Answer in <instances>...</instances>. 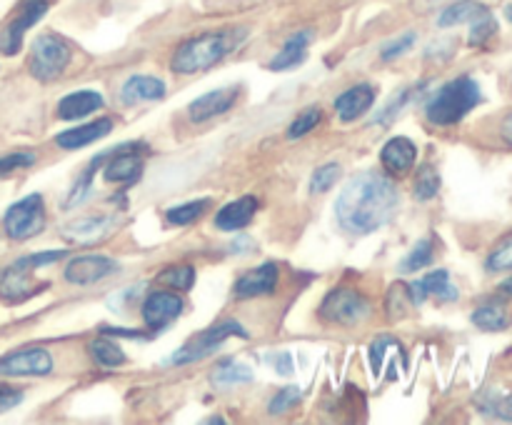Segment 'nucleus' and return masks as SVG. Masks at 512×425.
Instances as JSON below:
<instances>
[{
	"label": "nucleus",
	"mask_w": 512,
	"mask_h": 425,
	"mask_svg": "<svg viewBox=\"0 0 512 425\" xmlns=\"http://www.w3.org/2000/svg\"><path fill=\"white\" fill-rule=\"evenodd\" d=\"M320 318L325 323L343 325V328H355L370 318V303L363 293L353 288H335L325 295L320 303Z\"/></svg>",
	"instance_id": "5"
},
{
	"label": "nucleus",
	"mask_w": 512,
	"mask_h": 425,
	"mask_svg": "<svg viewBox=\"0 0 512 425\" xmlns=\"http://www.w3.org/2000/svg\"><path fill=\"white\" fill-rule=\"evenodd\" d=\"M180 313H183V298L170 290H155L143 303V320L155 333L173 323Z\"/></svg>",
	"instance_id": "13"
},
{
	"label": "nucleus",
	"mask_w": 512,
	"mask_h": 425,
	"mask_svg": "<svg viewBox=\"0 0 512 425\" xmlns=\"http://www.w3.org/2000/svg\"><path fill=\"white\" fill-rule=\"evenodd\" d=\"M488 270H512V235L490 253Z\"/></svg>",
	"instance_id": "38"
},
{
	"label": "nucleus",
	"mask_w": 512,
	"mask_h": 425,
	"mask_svg": "<svg viewBox=\"0 0 512 425\" xmlns=\"http://www.w3.org/2000/svg\"><path fill=\"white\" fill-rule=\"evenodd\" d=\"M395 343H398V340L390 338V335H380V338L373 343V348H370V365H373L375 375H378L380 368H383L385 350H388L390 345H395Z\"/></svg>",
	"instance_id": "42"
},
{
	"label": "nucleus",
	"mask_w": 512,
	"mask_h": 425,
	"mask_svg": "<svg viewBox=\"0 0 512 425\" xmlns=\"http://www.w3.org/2000/svg\"><path fill=\"white\" fill-rule=\"evenodd\" d=\"M320 120H323V110H320L318 105H315V108H305L303 113H300L298 118H295L293 123H290V128H288V138H290V140L303 138V135H308L310 130L318 128Z\"/></svg>",
	"instance_id": "34"
},
{
	"label": "nucleus",
	"mask_w": 512,
	"mask_h": 425,
	"mask_svg": "<svg viewBox=\"0 0 512 425\" xmlns=\"http://www.w3.org/2000/svg\"><path fill=\"white\" fill-rule=\"evenodd\" d=\"M308 43H310V30H300V33L290 35L288 43L283 45V50L275 53V58L270 60V70H288L303 63L305 55H308Z\"/></svg>",
	"instance_id": "24"
},
{
	"label": "nucleus",
	"mask_w": 512,
	"mask_h": 425,
	"mask_svg": "<svg viewBox=\"0 0 512 425\" xmlns=\"http://www.w3.org/2000/svg\"><path fill=\"white\" fill-rule=\"evenodd\" d=\"M485 10L488 8L475 3V0H455V3H450L448 8L438 15V25L440 28H453V25L460 23H473L478 15L485 13Z\"/></svg>",
	"instance_id": "25"
},
{
	"label": "nucleus",
	"mask_w": 512,
	"mask_h": 425,
	"mask_svg": "<svg viewBox=\"0 0 512 425\" xmlns=\"http://www.w3.org/2000/svg\"><path fill=\"white\" fill-rule=\"evenodd\" d=\"M65 255V250H43V253L25 255V258H18L13 265L3 270L0 275V298L5 303H20V300L30 298V295L38 293L43 285L33 283V273L43 265L55 263Z\"/></svg>",
	"instance_id": "4"
},
{
	"label": "nucleus",
	"mask_w": 512,
	"mask_h": 425,
	"mask_svg": "<svg viewBox=\"0 0 512 425\" xmlns=\"http://www.w3.org/2000/svg\"><path fill=\"white\" fill-rule=\"evenodd\" d=\"M208 208H210L208 198L190 200V203H183V205H175V208H170L168 210V220L173 225H188V223H193V220H198L200 215H203Z\"/></svg>",
	"instance_id": "33"
},
{
	"label": "nucleus",
	"mask_w": 512,
	"mask_h": 425,
	"mask_svg": "<svg viewBox=\"0 0 512 425\" xmlns=\"http://www.w3.org/2000/svg\"><path fill=\"white\" fill-rule=\"evenodd\" d=\"M245 38H248V30L243 28L218 30V33H203L198 38H190L175 50L170 68L180 75H195L200 70H208L223 58H228L233 50H238L245 43Z\"/></svg>",
	"instance_id": "2"
},
{
	"label": "nucleus",
	"mask_w": 512,
	"mask_h": 425,
	"mask_svg": "<svg viewBox=\"0 0 512 425\" xmlns=\"http://www.w3.org/2000/svg\"><path fill=\"white\" fill-rule=\"evenodd\" d=\"M505 18H508L510 23H512V3L508 5V8H505Z\"/></svg>",
	"instance_id": "48"
},
{
	"label": "nucleus",
	"mask_w": 512,
	"mask_h": 425,
	"mask_svg": "<svg viewBox=\"0 0 512 425\" xmlns=\"http://www.w3.org/2000/svg\"><path fill=\"white\" fill-rule=\"evenodd\" d=\"M268 363L273 365L275 373H280V375H293V370H295L293 355H290L288 350H278V353H270Z\"/></svg>",
	"instance_id": "43"
},
{
	"label": "nucleus",
	"mask_w": 512,
	"mask_h": 425,
	"mask_svg": "<svg viewBox=\"0 0 512 425\" xmlns=\"http://www.w3.org/2000/svg\"><path fill=\"white\" fill-rule=\"evenodd\" d=\"M53 370V355L45 348H20L0 358L3 378H43Z\"/></svg>",
	"instance_id": "9"
},
{
	"label": "nucleus",
	"mask_w": 512,
	"mask_h": 425,
	"mask_svg": "<svg viewBox=\"0 0 512 425\" xmlns=\"http://www.w3.org/2000/svg\"><path fill=\"white\" fill-rule=\"evenodd\" d=\"M235 100H238V90L235 88L210 90V93L200 95L198 100H193V103L188 105V115L193 123H205V120L228 113L235 105Z\"/></svg>",
	"instance_id": "15"
},
{
	"label": "nucleus",
	"mask_w": 512,
	"mask_h": 425,
	"mask_svg": "<svg viewBox=\"0 0 512 425\" xmlns=\"http://www.w3.org/2000/svg\"><path fill=\"white\" fill-rule=\"evenodd\" d=\"M48 13V0H25L20 5V10L15 13V18L0 33V53L3 55H15L23 45L25 30L33 28L43 15Z\"/></svg>",
	"instance_id": "10"
},
{
	"label": "nucleus",
	"mask_w": 512,
	"mask_h": 425,
	"mask_svg": "<svg viewBox=\"0 0 512 425\" xmlns=\"http://www.w3.org/2000/svg\"><path fill=\"white\" fill-rule=\"evenodd\" d=\"M110 130H113V120L98 118V120H93V123H85V125H78V128H73V130H65V133H60L58 138H55V143L65 150H75V148H83V145L105 138Z\"/></svg>",
	"instance_id": "21"
},
{
	"label": "nucleus",
	"mask_w": 512,
	"mask_h": 425,
	"mask_svg": "<svg viewBox=\"0 0 512 425\" xmlns=\"http://www.w3.org/2000/svg\"><path fill=\"white\" fill-rule=\"evenodd\" d=\"M3 228L8 238L13 240H28L35 238L40 230L45 228V203L43 195L33 193L28 198L18 200L8 208L3 218Z\"/></svg>",
	"instance_id": "7"
},
{
	"label": "nucleus",
	"mask_w": 512,
	"mask_h": 425,
	"mask_svg": "<svg viewBox=\"0 0 512 425\" xmlns=\"http://www.w3.org/2000/svg\"><path fill=\"white\" fill-rule=\"evenodd\" d=\"M400 205V190L380 173H360L340 193L335 203L340 228L353 235H368L383 228Z\"/></svg>",
	"instance_id": "1"
},
{
	"label": "nucleus",
	"mask_w": 512,
	"mask_h": 425,
	"mask_svg": "<svg viewBox=\"0 0 512 425\" xmlns=\"http://www.w3.org/2000/svg\"><path fill=\"white\" fill-rule=\"evenodd\" d=\"M443 3H455V0H415V8L418 10H433V8H438V5H443Z\"/></svg>",
	"instance_id": "46"
},
{
	"label": "nucleus",
	"mask_w": 512,
	"mask_h": 425,
	"mask_svg": "<svg viewBox=\"0 0 512 425\" xmlns=\"http://www.w3.org/2000/svg\"><path fill=\"white\" fill-rule=\"evenodd\" d=\"M35 163V153H28V150H23V153H8L0 158V178L8 173H15L18 168H28V165Z\"/></svg>",
	"instance_id": "40"
},
{
	"label": "nucleus",
	"mask_w": 512,
	"mask_h": 425,
	"mask_svg": "<svg viewBox=\"0 0 512 425\" xmlns=\"http://www.w3.org/2000/svg\"><path fill=\"white\" fill-rule=\"evenodd\" d=\"M433 260V240H420L413 250L408 253V258L400 263V273H415V270L425 268Z\"/></svg>",
	"instance_id": "35"
},
{
	"label": "nucleus",
	"mask_w": 512,
	"mask_h": 425,
	"mask_svg": "<svg viewBox=\"0 0 512 425\" xmlns=\"http://www.w3.org/2000/svg\"><path fill=\"white\" fill-rule=\"evenodd\" d=\"M440 190V175L438 170H435V165L425 163L420 165L418 173H415V195H418L420 200H430L435 198Z\"/></svg>",
	"instance_id": "31"
},
{
	"label": "nucleus",
	"mask_w": 512,
	"mask_h": 425,
	"mask_svg": "<svg viewBox=\"0 0 512 425\" xmlns=\"http://www.w3.org/2000/svg\"><path fill=\"white\" fill-rule=\"evenodd\" d=\"M118 273V263L105 255H80L65 265V280L73 285H93Z\"/></svg>",
	"instance_id": "12"
},
{
	"label": "nucleus",
	"mask_w": 512,
	"mask_h": 425,
	"mask_svg": "<svg viewBox=\"0 0 512 425\" xmlns=\"http://www.w3.org/2000/svg\"><path fill=\"white\" fill-rule=\"evenodd\" d=\"M500 290H503V293H508V295H512V278H508L505 280L503 285H500Z\"/></svg>",
	"instance_id": "47"
},
{
	"label": "nucleus",
	"mask_w": 512,
	"mask_h": 425,
	"mask_svg": "<svg viewBox=\"0 0 512 425\" xmlns=\"http://www.w3.org/2000/svg\"><path fill=\"white\" fill-rule=\"evenodd\" d=\"M473 323L478 325L480 330H490V333H495V330L510 328L512 315H510V310L505 308V305L488 303V305H480V308L475 310Z\"/></svg>",
	"instance_id": "26"
},
{
	"label": "nucleus",
	"mask_w": 512,
	"mask_h": 425,
	"mask_svg": "<svg viewBox=\"0 0 512 425\" xmlns=\"http://www.w3.org/2000/svg\"><path fill=\"white\" fill-rule=\"evenodd\" d=\"M230 335H240V338H248V333H245L243 325L235 323V320H223V323H218L215 328L200 333L198 338L188 340V343H185L183 348H180L178 353L173 355V358H170V363H173V365H188V363H195V360L208 358V355L215 353V350H218L220 345H223L225 340L230 338Z\"/></svg>",
	"instance_id": "8"
},
{
	"label": "nucleus",
	"mask_w": 512,
	"mask_h": 425,
	"mask_svg": "<svg viewBox=\"0 0 512 425\" xmlns=\"http://www.w3.org/2000/svg\"><path fill=\"white\" fill-rule=\"evenodd\" d=\"M255 210H258V200L253 195H243V198L220 208V213L215 215V225L220 230H240L255 218Z\"/></svg>",
	"instance_id": "22"
},
{
	"label": "nucleus",
	"mask_w": 512,
	"mask_h": 425,
	"mask_svg": "<svg viewBox=\"0 0 512 425\" xmlns=\"http://www.w3.org/2000/svg\"><path fill=\"white\" fill-rule=\"evenodd\" d=\"M120 98H123L125 105L160 100L165 98V83L160 78H153V75H133V78L125 80L123 90H120Z\"/></svg>",
	"instance_id": "19"
},
{
	"label": "nucleus",
	"mask_w": 512,
	"mask_h": 425,
	"mask_svg": "<svg viewBox=\"0 0 512 425\" xmlns=\"http://www.w3.org/2000/svg\"><path fill=\"white\" fill-rule=\"evenodd\" d=\"M495 33H498V20H495V15L490 13V10H485L483 15H478V18L470 23L468 43L473 45V48H480V45L488 43Z\"/></svg>",
	"instance_id": "32"
},
{
	"label": "nucleus",
	"mask_w": 512,
	"mask_h": 425,
	"mask_svg": "<svg viewBox=\"0 0 512 425\" xmlns=\"http://www.w3.org/2000/svg\"><path fill=\"white\" fill-rule=\"evenodd\" d=\"M415 38H418V35H415L413 30H408V33H403V35H400V38L390 40V43L385 45V48H383V53H380V58H383V60L400 58V55L408 53V50L413 48V45H415Z\"/></svg>",
	"instance_id": "39"
},
{
	"label": "nucleus",
	"mask_w": 512,
	"mask_h": 425,
	"mask_svg": "<svg viewBox=\"0 0 512 425\" xmlns=\"http://www.w3.org/2000/svg\"><path fill=\"white\" fill-rule=\"evenodd\" d=\"M298 400H300V388H295V385H290V388L280 390V393L275 395L273 400H270L268 410H270V413H273V415H280V413H285V410L293 408V405L298 403Z\"/></svg>",
	"instance_id": "41"
},
{
	"label": "nucleus",
	"mask_w": 512,
	"mask_h": 425,
	"mask_svg": "<svg viewBox=\"0 0 512 425\" xmlns=\"http://www.w3.org/2000/svg\"><path fill=\"white\" fill-rule=\"evenodd\" d=\"M158 280L175 290H190L195 283V268H190V265H175V268L163 270L158 275Z\"/></svg>",
	"instance_id": "36"
},
{
	"label": "nucleus",
	"mask_w": 512,
	"mask_h": 425,
	"mask_svg": "<svg viewBox=\"0 0 512 425\" xmlns=\"http://www.w3.org/2000/svg\"><path fill=\"white\" fill-rule=\"evenodd\" d=\"M275 285H278V265L263 263L240 275L233 285V293L235 298H260V295H273Z\"/></svg>",
	"instance_id": "14"
},
{
	"label": "nucleus",
	"mask_w": 512,
	"mask_h": 425,
	"mask_svg": "<svg viewBox=\"0 0 512 425\" xmlns=\"http://www.w3.org/2000/svg\"><path fill=\"white\" fill-rule=\"evenodd\" d=\"M90 353L105 368H118V365L125 363V353L118 343H113L110 338H98L90 345Z\"/></svg>",
	"instance_id": "30"
},
{
	"label": "nucleus",
	"mask_w": 512,
	"mask_h": 425,
	"mask_svg": "<svg viewBox=\"0 0 512 425\" xmlns=\"http://www.w3.org/2000/svg\"><path fill=\"white\" fill-rule=\"evenodd\" d=\"M483 95H480V85L475 83L470 75L463 78H455L450 83H445L433 98L425 105V115H428L430 123L435 125H455L475 108L480 105Z\"/></svg>",
	"instance_id": "3"
},
{
	"label": "nucleus",
	"mask_w": 512,
	"mask_h": 425,
	"mask_svg": "<svg viewBox=\"0 0 512 425\" xmlns=\"http://www.w3.org/2000/svg\"><path fill=\"white\" fill-rule=\"evenodd\" d=\"M23 400V390H15V388H8V385H0V413H5V410L15 408V405Z\"/></svg>",
	"instance_id": "44"
},
{
	"label": "nucleus",
	"mask_w": 512,
	"mask_h": 425,
	"mask_svg": "<svg viewBox=\"0 0 512 425\" xmlns=\"http://www.w3.org/2000/svg\"><path fill=\"white\" fill-rule=\"evenodd\" d=\"M253 380V370L248 368L245 363H238V360H220L215 365L213 373V383L218 388H230V385H243Z\"/></svg>",
	"instance_id": "27"
},
{
	"label": "nucleus",
	"mask_w": 512,
	"mask_h": 425,
	"mask_svg": "<svg viewBox=\"0 0 512 425\" xmlns=\"http://www.w3.org/2000/svg\"><path fill=\"white\" fill-rule=\"evenodd\" d=\"M415 158H418V145L413 143L405 135H398V138H390L388 143L380 150V163L388 173H408L415 165Z\"/></svg>",
	"instance_id": "17"
},
{
	"label": "nucleus",
	"mask_w": 512,
	"mask_h": 425,
	"mask_svg": "<svg viewBox=\"0 0 512 425\" xmlns=\"http://www.w3.org/2000/svg\"><path fill=\"white\" fill-rule=\"evenodd\" d=\"M478 408L483 415H493L500 420H512V395L500 393V390H485L478 400Z\"/></svg>",
	"instance_id": "28"
},
{
	"label": "nucleus",
	"mask_w": 512,
	"mask_h": 425,
	"mask_svg": "<svg viewBox=\"0 0 512 425\" xmlns=\"http://www.w3.org/2000/svg\"><path fill=\"white\" fill-rule=\"evenodd\" d=\"M340 178V165L338 163H328L323 168H318L313 173V180H310V193H328L330 188L335 185V180Z\"/></svg>",
	"instance_id": "37"
},
{
	"label": "nucleus",
	"mask_w": 512,
	"mask_h": 425,
	"mask_svg": "<svg viewBox=\"0 0 512 425\" xmlns=\"http://www.w3.org/2000/svg\"><path fill=\"white\" fill-rule=\"evenodd\" d=\"M408 300L413 305L425 303L430 295L440 300H455L458 298V288L450 283L448 270H435V273H428L423 280H415L413 285H408Z\"/></svg>",
	"instance_id": "16"
},
{
	"label": "nucleus",
	"mask_w": 512,
	"mask_h": 425,
	"mask_svg": "<svg viewBox=\"0 0 512 425\" xmlns=\"http://www.w3.org/2000/svg\"><path fill=\"white\" fill-rule=\"evenodd\" d=\"M500 135H503L505 143L512 145V110L508 115H505L503 123H500Z\"/></svg>",
	"instance_id": "45"
},
{
	"label": "nucleus",
	"mask_w": 512,
	"mask_h": 425,
	"mask_svg": "<svg viewBox=\"0 0 512 425\" xmlns=\"http://www.w3.org/2000/svg\"><path fill=\"white\" fill-rule=\"evenodd\" d=\"M70 63V45L60 35H38L30 50V75L40 83L60 78Z\"/></svg>",
	"instance_id": "6"
},
{
	"label": "nucleus",
	"mask_w": 512,
	"mask_h": 425,
	"mask_svg": "<svg viewBox=\"0 0 512 425\" xmlns=\"http://www.w3.org/2000/svg\"><path fill=\"white\" fill-rule=\"evenodd\" d=\"M100 108H103V95L98 90H75V93H68L65 98H60L58 118L78 120Z\"/></svg>",
	"instance_id": "20"
},
{
	"label": "nucleus",
	"mask_w": 512,
	"mask_h": 425,
	"mask_svg": "<svg viewBox=\"0 0 512 425\" xmlns=\"http://www.w3.org/2000/svg\"><path fill=\"white\" fill-rule=\"evenodd\" d=\"M108 155H110V150H105V153H100L98 158H95L93 163L88 165V170H85V173L80 175V180L73 185V190H70L68 200H65V208H75V205L85 203V200L90 198V190H93V175H95V170H98L100 165H103V160L108 158Z\"/></svg>",
	"instance_id": "29"
},
{
	"label": "nucleus",
	"mask_w": 512,
	"mask_h": 425,
	"mask_svg": "<svg viewBox=\"0 0 512 425\" xmlns=\"http://www.w3.org/2000/svg\"><path fill=\"white\" fill-rule=\"evenodd\" d=\"M115 228H118V218L115 215H88V218L70 220L63 228V238L70 240V243L93 245L110 238L115 233Z\"/></svg>",
	"instance_id": "11"
},
{
	"label": "nucleus",
	"mask_w": 512,
	"mask_h": 425,
	"mask_svg": "<svg viewBox=\"0 0 512 425\" xmlns=\"http://www.w3.org/2000/svg\"><path fill=\"white\" fill-rule=\"evenodd\" d=\"M375 103V88L368 83H360L348 88L345 93H340L335 98V113L340 115V120L350 123V120L360 118L370 110V105Z\"/></svg>",
	"instance_id": "18"
},
{
	"label": "nucleus",
	"mask_w": 512,
	"mask_h": 425,
	"mask_svg": "<svg viewBox=\"0 0 512 425\" xmlns=\"http://www.w3.org/2000/svg\"><path fill=\"white\" fill-rule=\"evenodd\" d=\"M123 148L118 150V155L108 160L103 170L105 180H110V183H135L143 175V158L135 153H123Z\"/></svg>",
	"instance_id": "23"
}]
</instances>
